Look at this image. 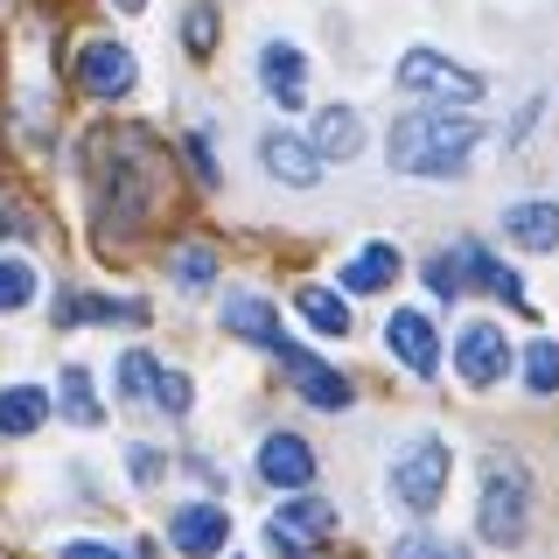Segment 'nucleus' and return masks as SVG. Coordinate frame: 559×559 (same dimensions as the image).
Here are the masks:
<instances>
[{
  "mask_svg": "<svg viewBox=\"0 0 559 559\" xmlns=\"http://www.w3.org/2000/svg\"><path fill=\"white\" fill-rule=\"evenodd\" d=\"M483 147V119L468 112H406L392 119V140H384V162L399 175H419V182H433V175H462L468 154Z\"/></svg>",
  "mask_w": 559,
  "mask_h": 559,
  "instance_id": "1",
  "label": "nucleus"
},
{
  "mask_svg": "<svg viewBox=\"0 0 559 559\" xmlns=\"http://www.w3.org/2000/svg\"><path fill=\"white\" fill-rule=\"evenodd\" d=\"M448 476H454V448L441 441V433H413L406 448L392 454V503H406L413 518H433L448 497Z\"/></svg>",
  "mask_w": 559,
  "mask_h": 559,
  "instance_id": "2",
  "label": "nucleus"
},
{
  "mask_svg": "<svg viewBox=\"0 0 559 559\" xmlns=\"http://www.w3.org/2000/svg\"><path fill=\"white\" fill-rule=\"evenodd\" d=\"M476 532H483V546H524V532H532V483H524L518 462H489Z\"/></svg>",
  "mask_w": 559,
  "mask_h": 559,
  "instance_id": "3",
  "label": "nucleus"
},
{
  "mask_svg": "<svg viewBox=\"0 0 559 559\" xmlns=\"http://www.w3.org/2000/svg\"><path fill=\"white\" fill-rule=\"evenodd\" d=\"M399 84H406L413 98H441V105H476L489 84H483V70H468V63H454V57H441V49H406L399 57V70H392Z\"/></svg>",
  "mask_w": 559,
  "mask_h": 559,
  "instance_id": "4",
  "label": "nucleus"
},
{
  "mask_svg": "<svg viewBox=\"0 0 559 559\" xmlns=\"http://www.w3.org/2000/svg\"><path fill=\"white\" fill-rule=\"evenodd\" d=\"M273 357H280V371L294 378V392H301L308 406H322V413H343L349 399H357V392H349V378L336 371V364H322V357H314V349H301V343H294V336L280 343Z\"/></svg>",
  "mask_w": 559,
  "mask_h": 559,
  "instance_id": "5",
  "label": "nucleus"
},
{
  "mask_svg": "<svg viewBox=\"0 0 559 559\" xmlns=\"http://www.w3.org/2000/svg\"><path fill=\"white\" fill-rule=\"evenodd\" d=\"M454 371H462V384H476V392L503 384V371H511V343H503V329L497 322H468L462 336H454Z\"/></svg>",
  "mask_w": 559,
  "mask_h": 559,
  "instance_id": "6",
  "label": "nucleus"
},
{
  "mask_svg": "<svg viewBox=\"0 0 559 559\" xmlns=\"http://www.w3.org/2000/svg\"><path fill=\"white\" fill-rule=\"evenodd\" d=\"M224 538H231V511H224V503H182V511L168 518V546L182 559H217Z\"/></svg>",
  "mask_w": 559,
  "mask_h": 559,
  "instance_id": "7",
  "label": "nucleus"
},
{
  "mask_svg": "<svg viewBox=\"0 0 559 559\" xmlns=\"http://www.w3.org/2000/svg\"><path fill=\"white\" fill-rule=\"evenodd\" d=\"M133 78H140V63H133L127 43H105V35H98V43L78 49V84H84L92 98H127Z\"/></svg>",
  "mask_w": 559,
  "mask_h": 559,
  "instance_id": "8",
  "label": "nucleus"
},
{
  "mask_svg": "<svg viewBox=\"0 0 559 559\" xmlns=\"http://www.w3.org/2000/svg\"><path fill=\"white\" fill-rule=\"evenodd\" d=\"M259 92H266L280 112H301V98H308V57H301V43H266V49H259Z\"/></svg>",
  "mask_w": 559,
  "mask_h": 559,
  "instance_id": "9",
  "label": "nucleus"
},
{
  "mask_svg": "<svg viewBox=\"0 0 559 559\" xmlns=\"http://www.w3.org/2000/svg\"><path fill=\"white\" fill-rule=\"evenodd\" d=\"M384 343H392V357L406 364L413 378H433V371H441V336H433V322H427L419 308H392Z\"/></svg>",
  "mask_w": 559,
  "mask_h": 559,
  "instance_id": "10",
  "label": "nucleus"
},
{
  "mask_svg": "<svg viewBox=\"0 0 559 559\" xmlns=\"http://www.w3.org/2000/svg\"><path fill=\"white\" fill-rule=\"evenodd\" d=\"M259 162H266V175L287 182V189H314V182H322V154H314L301 133H287V127H273L266 140H259Z\"/></svg>",
  "mask_w": 559,
  "mask_h": 559,
  "instance_id": "11",
  "label": "nucleus"
},
{
  "mask_svg": "<svg viewBox=\"0 0 559 559\" xmlns=\"http://www.w3.org/2000/svg\"><path fill=\"white\" fill-rule=\"evenodd\" d=\"M224 329L245 343H259L273 357L280 343H287V329H280V308L266 301V294H224Z\"/></svg>",
  "mask_w": 559,
  "mask_h": 559,
  "instance_id": "12",
  "label": "nucleus"
},
{
  "mask_svg": "<svg viewBox=\"0 0 559 559\" xmlns=\"http://www.w3.org/2000/svg\"><path fill=\"white\" fill-rule=\"evenodd\" d=\"M259 476L273 489H308L314 483V448L301 433H266V448H259Z\"/></svg>",
  "mask_w": 559,
  "mask_h": 559,
  "instance_id": "13",
  "label": "nucleus"
},
{
  "mask_svg": "<svg viewBox=\"0 0 559 559\" xmlns=\"http://www.w3.org/2000/svg\"><path fill=\"white\" fill-rule=\"evenodd\" d=\"M503 238L518 252H559V203L538 197V203H511L503 210Z\"/></svg>",
  "mask_w": 559,
  "mask_h": 559,
  "instance_id": "14",
  "label": "nucleus"
},
{
  "mask_svg": "<svg viewBox=\"0 0 559 559\" xmlns=\"http://www.w3.org/2000/svg\"><path fill=\"white\" fill-rule=\"evenodd\" d=\"M273 538H287V546H322V538H336V503L322 497H294L273 511Z\"/></svg>",
  "mask_w": 559,
  "mask_h": 559,
  "instance_id": "15",
  "label": "nucleus"
},
{
  "mask_svg": "<svg viewBox=\"0 0 559 559\" xmlns=\"http://www.w3.org/2000/svg\"><path fill=\"white\" fill-rule=\"evenodd\" d=\"M399 266H406V259H399V245L378 238V245H364V252L349 259L336 280H343V294H384V287L399 280Z\"/></svg>",
  "mask_w": 559,
  "mask_h": 559,
  "instance_id": "16",
  "label": "nucleus"
},
{
  "mask_svg": "<svg viewBox=\"0 0 559 559\" xmlns=\"http://www.w3.org/2000/svg\"><path fill=\"white\" fill-rule=\"evenodd\" d=\"M322 162H349V154L364 147V119H357V105H329L322 119H314V140H308Z\"/></svg>",
  "mask_w": 559,
  "mask_h": 559,
  "instance_id": "17",
  "label": "nucleus"
},
{
  "mask_svg": "<svg viewBox=\"0 0 559 559\" xmlns=\"http://www.w3.org/2000/svg\"><path fill=\"white\" fill-rule=\"evenodd\" d=\"M43 419H49V392H43V384H0V433H8V441L35 433Z\"/></svg>",
  "mask_w": 559,
  "mask_h": 559,
  "instance_id": "18",
  "label": "nucleus"
},
{
  "mask_svg": "<svg viewBox=\"0 0 559 559\" xmlns=\"http://www.w3.org/2000/svg\"><path fill=\"white\" fill-rule=\"evenodd\" d=\"M462 273H476L489 294H497V301H511V308H524V280L503 266L497 252H483V245H462Z\"/></svg>",
  "mask_w": 559,
  "mask_h": 559,
  "instance_id": "19",
  "label": "nucleus"
},
{
  "mask_svg": "<svg viewBox=\"0 0 559 559\" xmlns=\"http://www.w3.org/2000/svg\"><path fill=\"white\" fill-rule=\"evenodd\" d=\"M57 406H63L70 427H98V419H105V406H98L92 371H84V364H70V371H63V384H57Z\"/></svg>",
  "mask_w": 559,
  "mask_h": 559,
  "instance_id": "20",
  "label": "nucleus"
},
{
  "mask_svg": "<svg viewBox=\"0 0 559 559\" xmlns=\"http://www.w3.org/2000/svg\"><path fill=\"white\" fill-rule=\"evenodd\" d=\"M294 308H301V322H308V329H322V336H349V301H343V294H329V287H301V294H294Z\"/></svg>",
  "mask_w": 559,
  "mask_h": 559,
  "instance_id": "21",
  "label": "nucleus"
},
{
  "mask_svg": "<svg viewBox=\"0 0 559 559\" xmlns=\"http://www.w3.org/2000/svg\"><path fill=\"white\" fill-rule=\"evenodd\" d=\"M35 294H43V273L28 266V259H14V252H0V314H22Z\"/></svg>",
  "mask_w": 559,
  "mask_h": 559,
  "instance_id": "22",
  "label": "nucleus"
},
{
  "mask_svg": "<svg viewBox=\"0 0 559 559\" xmlns=\"http://www.w3.org/2000/svg\"><path fill=\"white\" fill-rule=\"evenodd\" d=\"M524 392H532V399L559 392V343L552 336H538L532 349H524Z\"/></svg>",
  "mask_w": 559,
  "mask_h": 559,
  "instance_id": "23",
  "label": "nucleus"
},
{
  "mask_svg": "<svg viewBox=\"0 0 559 559\" xmlns=\"http://www.w3.org/2000/svg\"><path fill=\"white\" fill-rule=\"evenodd\" d=\"M168 273H175V287H182V294H203L210 280H217V252H210V245H182V252L168 259Z\"/></svg>",
  "mask_w": 559,
  "mask_h": 559,
  "instance_id": "24",
  "label": "nucleus"
},
{
  "mask_svg": "<svg viewBox=\"0 0 559 559\" xmlns=\"http://www.w3.org/2000/svg\"><path fill=\"white\" fill-rule=\"evenodd\" d=\"M140 301H57V322H140Z\"/></svg>",
  "mask_w": 559,
  "mask_h": 559,
  "instance_id": "25",
  "label": "nucleus"
},
{
  "mask_svg": "<svg viewBox=\"0 0 559 559\" xmlns=\"http://www.w3.org/2000/svg\"><path fill=\"white\" fill-rule=\"evenodd\" d=\"M154 378H162V364L147 357V349H127V357H119V399H154Z\"/></svg>",
  "mask_w": 559,
  "mask_h": 559,
  "instance_id": "26",
  "label": "nucleus"
},
{
  "mask_svg": "<svg viewBox=\"0 0 559 559\" xmlns=\"http://www.w3.org/2000/svg\"><path fill=\"white\" fill-rule=\"evenodd\" d=\"M392 559H468V552H462V546H448V538L413 532V538H392Z\"/></svg>",
  "mask_w": 559,
  "mask_h": 559,
  "instance_id": "27",
  "label": "nucleus"
},
{
  "mask_svg": "<svg viewBox=\"0 0 559 559\" xmlns=\"http://www.w3.org/2000/svg\"><path fill=\"white\" fill-rule=\"evenodd\" d=\"M427 287H433V294H448V301H454V294L468 287V273H462V252H441V259H427Z\"/></svg>",
  "mask_w": 559,
  "mask_h": 559,
  "instance_id": "28",
  "label": "nucleus"
},
{
  "mask_svg": "<svg viewBox=\"0 0 559 559\" xmlns=\"http://www.w3.org/2000/svg\"><path fill=\"white\" fill-rule=\"evenodd\" d=\"M189 399H197V392H189V378H182V371H162V378H154V406H162V413L182 419V413H189Z\"/></svg>",
  "mask_w": 559,
  "mask_h": 559,
  "instance_id": "29",
  "label": "nucleus"
},
{
  "mask_svg": "<svg viewBox=\"0 0 559 559\" xmlns=\"http://www.w3.org/2000/svg\"><path fill=\"white\" fill-rule=\"evenodd\" d=\"M182 43L197 49V57H210V43H217V14H210V8H189V22H182Z\"/></svg>",
  "mask_w": 559,
  "mask_h": 559,
  "instance_id": "30",
  "label": "nucleus"
},
{
  "mask_svg": "<svg viewBox=\"0 0 559 559\" xmlns=\"http://www.w3.org/2000/svg\"><path fill=\"white\" fill-rule=\"evenodd\" d=\"M127 468H133V483H140V489H147V483H162V468H168V462H162V448H147V441H133V448H127Z\"/></svg>",
  "mask_w": 559,
  "mask_h": 559,
  "instance_id": "31",
  "label": "nucleus"
},
{
  "mask_svg": "<svg viewBox=\"0 0 559 559\" xmlns=\"http://www.w3.org/2000/svg\"><path fill=\"white\" fill-rule=\"evenodd\" d=\"M57 559H119V552L98 546V538H70V546H57Z\"/></svg>",
  "mask_w": 559,
  "mask_h": 559,
  "instance_id": "32",
  "label": "nucleus"
},
{
  "mask_svg": "<svg viewBox=\"0 0 559 559\" xmlns=\"http://www.w3.org/2000/svg\"><path fill=\"white\" fill-rule=\"evenodd\" d=\"M189 154H197V175H203V182H217V162H210V140H203V133L189 140Z\"/></svg>",
  "mask_w": 559,
  "mask_h": 559,
  "instance_id": "33",
  "label": "nucleus"
},
{
  "mask_svg": "<svg viewBox=\"0 0 559 559\" xmlns=\"http://www.w3.org/2000/svg\"><path fill=\"white\" fill-rule=\"evenodd\" d=\"M112 8H119V14H140V8H147V0H112Z\"/></svg>",
  "mask_w": 559,
  "mask_h": 559,
  "instance_id": "34",
  "label": "nucleus"
}]
</instances>
